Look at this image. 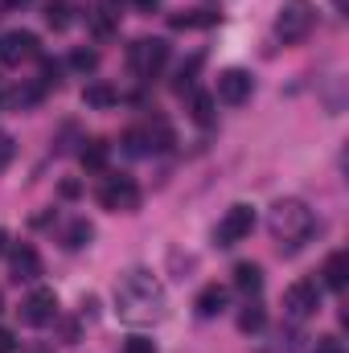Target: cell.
<instances>
[{
	"instance_id": "4",
	"label": "cell",
	"mask_w": 349,
	"mask_h": 353,
	"mask_svg": "<svg viewBox=\"0 0 349 353\" xmlns=\"http://www.w3.org/2000/svg\"><path fill=\"white\" fill-rule=\"evenodd\" d=\"M165 62H169V41H165V37H140V41L128 46V66H132V74H140V79L161 74Z\"/></svg>"
},
{
	"instance_id": "21",
	"label": "cell",
	"mask_w": 349,
	"mask_h": 353,
	"mask_svg": "<svg viewBox=\"0 0 349 353\" xmlns=\"http://www.w3.org/2000/svg\"><path fill=\"white\" fill-rule=\"evenodd\" d=\"M197 70H201V54H193V58H189V62L177 70V79H173V90H177V94H185V90L193 87V74H197Z\"/></svg>"
},
{
	"instance_id": "1",
	"label": "cell",
	"mask_w": 349,
	"mask_h": 353,
	"mask_svg": "<svg viewBox=\"0 0 349 353\" xmlns=\"http://www.w3.org/2000/svg\"><path fill=\"white\" fill-rule=\"evenodd\" d=\"M115 316L123 325H157L169 308V296H165V283L148 271V267H128L119 279H115Z\"/></svg>"
},
{
	"instance_id": "22",
	"label": "cell",
	"mask_w": 349,
	"mask_h": 353,
	"mask_svg": "<svg viewBox=\"0 0 349 353\" xmlns=\"http://www.w3.org/2000/svg\"><path fill=\"white\" fill-rule=\"evenodd\" d=\"M263 321H267V316H263V308H259V304H247V308L239 312V329H243V333H259V329H263Z\"/></svg>"
},
{
	"instance_id": "30",
	"label": "cell",
	"mask_w": 349,
	"mask_h": 353,
	"mask_svg": "<svg viewBox=\"0 0 349 353\" xmlns=\"http://www.w3.org/2000/svg\"><path fill=\"white\" fill-rule=\"evenodd\" d=\"M62 197H79V181H66L62 185Z\"/></svg>"
},
{
	"instance_id": "8",
	"label": "cell",
	"mask_w": 349,
	"mask_h": 353,
	"mask_svg": "<svg viewBox=\"0 0 349 353\" xmlns=\"http://www.w3.org/2000/svg\"><path fill=\"white\" fill-rule=\"evenodd\" d=\"M251 230H255V210H251L247 201H239V205H230V210L222 214V222H218V230H214V243H218V247H235V243L251 239Z\"/></svg>"
},
{
	"instance_id": "26",
	"label": "cell",
	"mask_w": 349,
	"mask_h": 353,
	"mask_svg": "<svg viewBox=\"0 0 349 353\" xmlns=\"http://www.w3.org/2000/svg\"><path fill=\"white\" fill-rule=\"evenodd\" d=\"M70 66L83 70V74H90V70L99 66V54H94V50H74V54H70Z\"/></svg>"
},
{
	"instance_id": "3",
	"label": "cell",
	"mask_w": 349,
	"mask_h": 353,
	"mask_svg": "<svg viewBox=\"0 0 349 353\" xmlns=\"http://www.w3.org/2000/svg\"><path fill=\"white\" fill-rule=\"evenodd\" d=\"M312 25H317V4L312 0H283V8L275 17V37L283 46H296L312 33Z\"/></svg>"
},
{
	"instance_id": "32",
	"label": "cell",
	"mask_w": 349,
	"mask_h": 353,
	"mask_svg": "<svg viewBox=\"0 0 349 353\" xmlns=\"http://www.w3.org/2000/svg\"><path fill=\"white\" fill-rule=\"evenodd\" d=\"M0 4H4V8H25L29 0H0Z\"/></svg>"
},
{
	"instance_id": "11",
	"label": "cell",
	"mask_w": 349,
	"mask_h": 353,
	"mask_svg": "<svg viewBox=\"0 0 349 353\" xmlns=\"http://www.w3.org/2000/svg\"><path fill=\"white\" fill-rule=\"evenodd\" d=\"M12 279L17 283H37L41 279V255L29 247V243H21V247H12Z\"/></svg>"
},
{
	"instance_id": "24",
	"label": "cell",
	"mask_w": 349,
	"mask_h": 353,
	"mask_svg": "<svg viewBox=\"0 0 349 353\" xmlns=\"http://www.w3.org/2000/svg\"><path fill=\"white\" fill-rule=\"evenodd\" d=\"M119 353H157V341L152 337H123V345H119Z\"/></svg>"
},
{
	"instance_id": "20",
	"label": "cell",
	"mask_w": 349,
	"mask_h": 353,
	"mask_svg": "<svg viewBox=\"0 0 349 353\" xmlns=\"http://www.w3.org/2000/svg\"><path fill=\"white\" fill-rule=\"evenodd\" d=\"M46 25L50 29H66L70 25V4L66 0H46Z\"/></svg>"
},
{
	"instance_id": "27",
	"label": "cell",
	"mask_w": 349,
	"mask_h": 353,
	"mask_svg": "<svg viewBox=\"0 0 349 353\" xmlns=\"http://www.w3.org/2000/svg\"><path fill=\"white\" fill-rule=\"evenodd\" d=\"M12 157H17V140H12L8 132H0V173L12 165Z\"/></svg>"
},
{
	"instance_id": "15",
	"label": "cell",
	"mask_w": 349,
	"mask_h": 353,
	"mask_svg": "<svg viewBox=\"0 0 349 353\" xmlns=\"http://www.w3.org/2000/svg\"><path fill=\"white\" fill-rule=\"evenodd\" d=\"M235 288H239L243 296H259V288H263V267H259V263H239V267H235Z\"/></svg>"
},
{
	"instance_id": "12",
	"label": "cell",
	"mask_w": 349,
	"mask_h": 353,
	"mask_svg": "<svg viewBox=\"0 0 349 353\" xmlns=\"http://www.w3.org/2000/svg\"><path fill=\"white\" fill-rule=\"evenodd\" d=\"M193 308H197V316H218L222 308H226V288L222 283H206L201 292H197V300H193Z\"/></svg>"
},
{
	"instance_id": "9",
	"label": "cell",
	"mask_w": 349,
	"mask_h": 353,
	"mask_svg": "<svg viewBox=\"0 0 349 353\" xmlns=\"http://www.w3.org/2000/svg\"><path fill=\"white\" fill-rule=\"evenodd\" d=\"M251 94H255V79H251L243 66H230V70L218 74V90H214V99H222V103H230V107H243Z\"/></svg>"
},
{
	"instance_id": "18",
	"label": "cell",
	"mask_w": 349,
	"mask_h": 353,
	"mask_svg": "<svg viewBox=\"0 0 349 353\" xmlns=\"http://www.w3.org/2000/svg\"><path fill=\"white\" fill-rule=\"evenodd\" d=\"M90 239H94V226H90L87 218H74V222L66 226V247H70V251H83V247H90Z\"/></svg>"
},
{
	"instance_id": "7",
	"label": "cell",
	"mask_w": 349,
	"mask_h": 353,
	"mask_svg": "<svg viewBox=\"0 0 349 353\" xmlns=\"http://www.w3.org/2000/svg\"><path fill=\"white\" fill-rule=\"evenodd\" d=\"M99 205L115 210V214H132V210H140V185L132 176H107L99 185Z\"/></svg>"
},
{
	"instance_id": "29",
	"label": "cell",
	"mask_w": 349,
	"mask_h": 353,
	"mask_svg": "<svg viewBox=\"0 0 349 353\" xmlns=\"http://www.w3.org/2000/svg\"><path fill=\"white\" fill-rule=\"evenodd\" d=\"M12 350H17V337L8 329H0V353H12Z\"/></svg>"
},
{
	"instance_id": "17",
	"label": "cell",
	"mask_w": 349,
	"mask_h": 353,
	"mask_svg": "<svg viewBox=\"0 0 349 353\" xmlns=\"http://www.w3.org/2000/svg\"><path fill=\"white\" fill-rule=\"evenodd\" d=\"M169 25H173V29H210V25H218V12H210V8L177 12V17H169Z\"/></svg>"
},
{
	"instance_id": "33",
	"label": "cell",
	"mask_w": 349,
	"mask_h": 353,
	"mask_svg": "<svg viewBox=\"0 0 349 353\" xmlns=\"http://www.w3.org/2000/svg\"><path fill=\"white\" fill-rule=\"evenodd\" d=\"M4 247H8V234H4V230H0V255H4Z\"/></svg>"
},
{
	"instance_id": "10",
	"label": "cell",
	"mask_w": 349,
	"mask_h": 353,
	"mask_svg": "<svg viewBox=\"0 0 349 353\" xmlns=\"http://www.w3.org/2000/svg\"><path fill=\"white\" fill-rule=\"evenodd\" d=\"M29 58H37V37L29 29H12V33L0 37V62L4 66H21Z\"/></svg>"
},
{
	"instance_id": "19",
	"label": "cell",
	"mask_w": 349,
	"mask_h": 353,
	"mask_svg": "<svg viewBox=\"0 0 349 353\" xmlns=\"http://www.w3.org/2000/svg\"><path fill=\"white\" fill-rule=\"evenodd\" d=\"M193 119H197L201 128L214 123V94H210V90H197V94H193Z\"/></svg>"
},
{
	"instance_id": "28",
	"label": "cell",
	"mask_w": 349,
	"mask_h": 353,
	"mask_svg": "<svg viewBox=\"0 0 349 353\" xmlns=\"http://www.w3.org/2000/svg\"><path fill=\"white\" fill-rule=\"evenodd\" d=\"M312 353H346V345H341V337H317Z\"/></svg>"
},
{
	"instance_id": "13",
	"label": "cell",
	"mask_w": 349,
	"mask_h": 353,
	"mask_svg": "<svg viewBox=\"0 0 349 353\" xmlns=\"http://www.w3.org/2000/svg\"><path fill=\"white\" fill-rule=\"evenodd\" d=\"M79 161H83V169H90V173H103L107 169V161H111V144L107 140H83V152H79Z\"/></svg>"
},
{
	"instance_id": "16",
	"label": "cell",
	"mask_w": 349,
	"mask_h": 353,
	"mask_svg": "<svg viewBox=\"0 0 349 353\" xmlns=\"http://www.w3.org/2000/svg\"><path fill=\"white\" fill-rule=\"evenodd\" d=\"M83 103L94 107V111H107V107H115V103H119V90L111 87V83H90V87L83 90Z\"/></svg>"
},
{
	"instance_id": "2",
	"label": "cell",
	"mask_w": 349,
	"mask_h": 353,
	"mask_svg": "<svg viewBox=\"0 0 349 353\" xmlns=\"http://www.w3.org/2000/svg\"><path fill=\"white\" fill-rule=\"evenodd\" d=\"M267 230H271V239L279 243V251H300L308 239H312V230H317V218H312V210L300 201V197H279L275 205H271V214H267Z\"/></svg>"
},
{
	"instance_id": "25",
	"label": "cell",
	"mask_w": 349,
	"mask_h": 353,
	"mask_svg": "<svg viewBox=\"0 0 349 353\" xmlns=\"http://www.w3.org/2000/svg\"><path fill=\"white\" fill-rule=\"evenodd\" d=\"M123 144H128V152H132V157H144V152H152V144H148V132H128V136H123Z\"/></svg>"
},
{
	"instance_id": "6",
	"label": "cell",
	"mask_w": 349,
	"mask_h": 353,
	"mask_svg": "<svg viewBox=\"0 0 349 353\" xmlns=\"http://www.w3.org/2000/svg\"><path fill=\"white\" fill-rule=\"evenodd\" d=\"M21 325H29V329H46V325H54L58 321V292L54 288H33L25 300H21Z\"/></svg>"
},
{
	"instance_id": "31",
	"label": "cell",
	"mask_w": 349,
	"mask_h": 353,
	"mask_svg": "<svg viewBox=\"0 0 349 353\" xmlns=\"http://www.w3.org/2000/svg\"><path fill=\"white\" fill-rule=\"evenodd\" d=\"M157 4H161V0H136V8H140V12H152Z\"/></svg>"
},
{
	"instance_id": "23",
	"label": "cell",
	"mask_w": 349,
	"mask_h": 353,
	"mask_svg": "<svg viewBox=\"0 0 349 353\" xmlns=\"http://www.w3.org/2000/svg\"><path fill=\"white\" fill-rule=\"evenodd\" d=\"M90 25H94V33H103V37H107V33L115 29V12H111L107 4H99V8H94V17H90Z\"/></svg>"
},
{
	"instance_id": "14",
	"label": "cell",
	"mask_w": 349,
	"mask_h": 353,
	"mask_svg": "<svg viewBox=\"0 0 349 353\" xmlns=\"http://www.w3.org/2000/svg\"><path fill=\"white\" fill-rule=\"evenodd\" d=\"M325 283H329L333 292H341L349 283V255L346 251H333V255L325 259Z\"/></svg>"
},
{
	"instance_id": "5",
	"label": "cell",
	"mask_w": 349,
	"mask_h": 353,
	"mask_svg": "<svg viewBox=\"0 0 349 353\" xmlns=\"http://www.w3.org/2000/svg\"><path fill=\"white\" fill-rule=\"evenodd\" d=\"M321 312V288L312 283V279H296L288 292H283V316L292 321V325H304L308 316H317Z\"/></svg>"
}]
</instances>
